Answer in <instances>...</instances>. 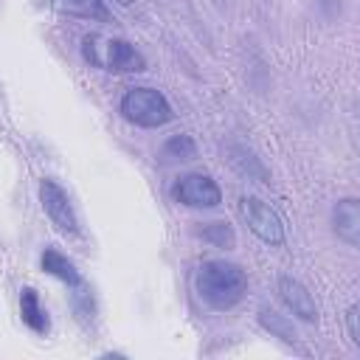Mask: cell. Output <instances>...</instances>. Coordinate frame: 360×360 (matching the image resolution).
Here are the masks:
<instances>
[{"label":"cell","mask_w":360,"mask_h":360,"mask_svg":"<svg viewBox=\"0 0 360 360\" xmlns=\"http://www.w3.org/2000/svg\"><path fill=\"white\" fill-rule=\"evenodd\" d=\"M239 217L264 245H284V222L281 217L259 197H239Z\"/></svg>","instance_id":"4"},{"label":"cell","mask_w":360,"mask_h":360,"mask_svg":"<svg viewBox=\"0 0 360 360\" xmlns=\"http://www.w3.org/2000/svg\"><path fill=\"white\" fill-rule=\"evenodd\" d=\"M205 242H211L214 248H222V250H231L236 245V233L233 228L225 222V219H217V222H205L200 231H197Z\"/></svg>","instance_id":"14"},{"label":"cell","mask_w":360,"mask_h":360,"mask_svg":"<svg viewBox=\"0 0 360 360\" xmlns=\"http://www.w3.org/2000/svg\"><path fill=\"white\" fill-rule=\"evenodd\" d=\"M197 292L211 309H231L248 292V273L225 259H208L197 270Z\"/></svg>","instance_id":"1"},{"label":"cell","mask_w":360,"mask_h":360,"mask_svg":"<svg viewBox=\"0 0 360 360\" xmlns=\"http://www.w3.org/2000/svg\"><path fill=\"white\" fill-rule=\"evenodd\" d=\"M118 6H132V0H115Z\"/></svg>","instance_id":"17"},{"label":"cell","mask_w":360,"mask_h":360,"mask_svg":"<svg viewBox=\"0 0 360 360\" xmlns=\"http://www.w3.org/2000/svg\"><path fill=\"white\" fill-rule=\"evenodd\" d=\"M332 228L340 242H346L349 248H357L360 245V200L354 197L338 200L332 208Z\"/></svg>","instance_id":"8"},{"label":"cell","mask_w":360,"mask_h":360,"mask_svg":"<svg viewBox=\"0 0 360 360\" xmlns=\"http://www.w3.org/2000/svg\"><path fill=\"white\" fill-rule=\"evenodd\" d=\"M278 298L284 301V307H287L295 318H301V321H307V323H315V321H318V304H315L312 292H309L298 278L281 276V278H278Z\"/></svg>","instance_id":"7"},{"label":"cell","mask_w":360,"mask_h":360,"mask_svg":"<svg viewBox=\"0 0 360 360\" xmlns=\"http://www.w3.org/2000/svg\"><path fill=\"white\" fill-rule=\"evenodd\" d=\"M121 112H124L127 121H132L138 127H146V129L163 127L174 118L172 104L155 87H129L121 98Z\"/></svg>","instance_id":"3"},{"label":"cell","mask_w":360,"mask_h":360,"mask_svg":"<svg viewBox=\"0 0 360 360\" xmlns=\"http://www.w3.org/2000/svg\"><path fill=\"white\" fill-rule=\"evenodd\" d=\"M82 56L84 62L107 73H141L146 68V59L127 39L107 37V34L82 37Z\"/></svg>","instance_id":"2"},{"label":"cell","mask_w":360,"mask_h":360,"mask_svg":"<svg viewBox=\"0 0 360 360\" xmlns=\"http://www.w3.org/2000/svg\"><path fill=\"white\" fill-rule=\"evenodd\" d=\"M39 202H42L45 214L51 217V222H53L59 231H65V233H76L79 222H76L73 205H70V200H68L65 188H62L56 180L45 177V180L39 183Z\"/></svg>","instance_id":"6"},{"label":"cell","mask_w":360,"mask_h":360,"mask_svg":"<svg viewBox=\"0 0 360 360\" xmlns=\"http://www.w3.org/2000/svg\"><path fill=\"white\" fill-rule=\"evenodd\" d=\"M259 323H262L267 332H273L276 338H281L284 343H295V340H298V335H295L292 323H290L284 315L273 312V309H259Z\"/></svg>","instance_id":"15"},{"label":"cell","mask_w":360,"mask_h":360,"mask_svg":"<svg viewBox=\"0 0 360 360\" xmlns=\"http://www.w3.org/2000/svg\"><path fill=\"white\" fill-rule=\"evenodd\" d=\"M20 315H22V321H25V326H31L34 332H48V315H45V309H42V304H39V295H37V290H31V287H25L22 292H20Z\"/></svg>","instance_id":"10"},{"label":"cell","mask_w":360,"mask_h":360,"mask_svg":"<svg viewBox=\"0 0 360 360\" xmlns=\"http://www.w3.org/2000/svg\"><path fill=\"white\" fill-rule=\"evenodd\" d=\"M59 11L82 20H96V22H110V8L101 0H56Z\"/></svg>","instance_id":"11"},{"label":"cell","mask_w":360,"mask_h":360,"mask_svg":"<svg viewBox=\"0 0 360 360\" xmlns=\"http://www.w3.org/2000/svg\"><path fill=\"white\" fill-rule=\"evenodd\" d=\"M172 197L180 205H188V208H217L222 202L219 186L208 174H200V172L177 177L174 186H172Z\"/></svg>","instance_id":"5"},{"label":"cell","mask_w":360,"mask_h":360,"mask_svg":"<svg viewBox=\"0 0 360 360\" xmlns=\"http://www.w3.org/2000/svg\"><path fill=\"white\" fill-rule=\"evenodd\" d=\"M42 270L51 273V276H56L59 281H65V284H70V287H79V284H82L79 270L73 267V262H70L68 256H62L59 250H53V248H45V250H42Z\"/></svg>","instance_id":"9"},{"label":"cell","mask_w":360,"mask_h":360,"mask_svg":"<svg viewBox=\"0 0 360 360\" xmlns=\"http://www.w3.org/2000/svg\"><path fill=\"white\" fill-rule=\"evenodd\" d=\"M360 307L357 304H352L349 309H346V326H349V338H352V343L354 346H360Z\"/></svg>","instance_id":"16"},{"label":"cell","mask_w":360,"mask_h":360,"mask_svg":"<svg viewBox=\"0 0 360 360\" xmlns=\"http://www.w3.org/2000/svg\"><path fill=\"white\" fill-rule=\"evenodd\" d=\"M228 155H231V163H233L242 174H248V180L253 177V180H259V183H270V172L262 166V160H259L250 149H245V146H228Z\"/></svg>","instance_id":"12"},{"label":"cell","mask_w":360,"mask_h":360,"mask_svg":"<svg viewBox=\"0 0 360 360\" xmlns=\"http://www.w3.org/2000/svg\"><path fill=\"white\" fill-rule=\"evenodd\" d=\"M160 158L163 160H194L197 158V143H194L191 135H172L160 146Z\"/></svg>","instance_id":"13"}]
</instances>
